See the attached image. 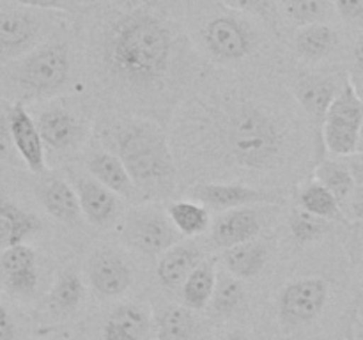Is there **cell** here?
Masks as SVG:
<instances>
[{
    "mask_svg": "<svg viewBox=\"0 0 363 340\" xmlns=\"http://www.w3.org/2000/svg\"><path fill=\"white\" fill-rule=\"evenodd\" d=\"M199 113V137L211 162L245 172H266L286 158V123L262 103L225 96Z\"/></svg>",
    "mask_w": 363,
    "mask_h": 340,
    "instance_id": "6da1fadb",
    "label": "cell"
},
{
    "mask_svg": "<svg viewBox=\"0 0 363 340\" xmlns=\"http://www.w3.org/2000/svg\"><path fill=\"white\" fill-rule=\"evenodd\" d=\"M172 38L167 25L147 11L124 14L110 28L103 45V62L116 80L149 87L167 74Z\"/></svg>",
    "mask_w": 363,
    "mask_h": 340,
    "instance_id": "7a4b0ae2",
    "label": "cell"
},
{
    "mask_svg": "<svg viewBox=\"0 0 363 340\" xmlns=\"http://www.w3.org/2000/svg\"><path fill=\"white\" fill-rule=\"evenodd\" d=\"M113 154L123 162L140 197L169 195L176 163L163 131L147 120H124L112 133Z\"/></svg>",
    "mask_w": 363,
    "mask_h": 340,
    "instance_id": "3957f363",
    "label": "cell"
},
{
    "mask_svg": "<svg viewBox=\"0 0 363 340\" xmlns=\"http://www.w3.org/2000/svg\"><path fill=\"white\" fill-rule=\"evenodd\" d=\"M363 119V103L351 87L350 80L340 87L333 98L325 123L321 140L332 154L350 156L358 152V131Z\"/></svg>",
    "mask_w": 363,
    "mask_h": 340,
    "instance_id": "277c9868",
    "label": "cell"
},
{
    "mask_svg": "<svg viewBox=\"0 0 363 340\" xmlns=\"http://www.w3.org/2000/svg\"><path fill=\"white\" fill-rule=\"evenodd\" d=\"M69 50L64 42H52L32 52L18 69L21 87L34 96H48L59 91L69 78Z\"/></svg>",
    "mask_w": 363,
    "mask_h": 340,
    "instance_id": "5b68a950",
    "label": "cell"
},
{
    "mask_svg": "<svg viewBox=\"0 0 363 340\" xmlns=\"http://www.w3.org/2000/svg\"><path fill=\"white\" fill-rule=\"evenodd\" d=\"M179 230L172 225L169 215L156 205L133 209L124 220L123 239L145 255H162L179 243Z\"/></svg>",
    "mask_w": 363,
    "mask_h": 340,
    "instance_id": "8992f818",
    "label": "cell"
},
{
    "mask_svg": "<svg viewBox=\"0 0 363 340\" xmlns=\"http://www.w3.org/2000/svg\"><path fill=\"white\" fill-rule=\"evenodd\" d=\"M328 300V282L323 278H303L289 283L279 300L280 321L300 328L314 321Z\"/></svg>",
    "mask_w": 363,
    "mask_h": 340,
    "instance_id": "52a82bcc",
    "label": "cell"
},
{
    "mask_svg": "<svg viewBox=\"0 0 363 340\" xmlns=\"http://www.w3.org/2000/svg\"><path fill=\"white\" fill-rule=\"evenodd\" d=\"M190 197L208 209L229 211L254 204L279 202V195L241 183H202L190 190Z\"/></svg>",
    "mask_w": 363,
    "mask_h": 340,
    "instance_id": "ba28073f",
    "label": "cell"
},
{
    "mask_svg": "<svg viewBox=\"0 0 363 340\" xmlns=\"http://www.w3.org/2000/svg\"><path fill=\"white\" fill-rule=\"evenodd\" d=\"M209 52L222 60H241L254 50V34L247 23L234 16H218L206 28Z\"/></svg>",
    "mask_w": 363,
    "mask_h": 340,
    "instance_id": "9c48e42d",
    "label": "cell"
},
{
    "mask_svg": "<svg viewBox=\"0 0 363 340\" xmlns=\"http://www.w3.org/2000/svg\"><path fill=\"white\" fill-rule=\"evenodd\" d=\"M7 126H9L14 151L20 154L28 170L34 174L45 172V144L39 135L38 124L21 101L11 106L9 113H7Z\"/></svg>",
    "mask_w": 363,
    "mask_h": 340,
    "instance_id": "30bf717a",
    "label": "cell"
},
{
    "mask_svg": "<svg viewBox=\"0 0 363 340\" xmlns=\"http://www.w3.org/2000/svg\"><path fill=\"white\" fill-rule=\"evenodd\" d=\"M340 87L342 85L337 84L335 78L323 76V74H303L294 81V98L300 103L315 130L319 131V135H321L326 112Z\"/></svg>",
    "mask_w": 363,
    "mask_h": 340,
    "instance_id": "8fae6325",
    "label": "cell"
},
{
    "mask_svg": "<svg viewBox=\"0 0 363 340\" xmlns=\"http://www.w3.org/2000/svg\"><path fill=\"white\" fill-rule=\"evenodd\" d=\"M74 193L78 197L80 211L92 225H108L117 215V195L110 191L108 188L103 186L99 181H96L92 176H80L74 177Z\"/></svg>",
    "mask_w": 363,
    "mask_h": 340,
    "instance_id": "7c38bea8",
    "label": "cell"
},
{
    "mask_svg": "<svg viewBox=\"0 0 363 340\" xmlns=\"http://www.w3.org/2000/svg\"><path fill=\"white\" fill-rule=\"evenodd\" d=\"M38 130L43 144L52 151H67L78 144L84 126L64 106H50L38 117Z\"/></svg>",
    "mask_w": 363,
    "mask_h": 340,
    "instance_id": "4fadbf2b",
    "label": "cell"
},
{
    "mask_svg": "<svg viewBox=\"0 0 363 340\" xmlns=\"http://www.w3.org/2000/svg\"><path fill=\"white\" fill-rule=\"evenodd\" d=\"M89 278L101 296H121L131 285V269L116 251L99 250L89 262Z\"/></svg>",
    "mask_w": 363,
    "mask_h": 340,
    "instance_id": "5bb4252c",
    "label": "cell"
},
{
    "mask_svg": "<svg viewBox=\"0 0 363 340\" xmlns=\"http://www.w3.org/2000/svg\"><path fill=\"white\" fill-rule=\"evenodd\" d=\"M0 268L6 275L7 287L13 293L28 296L38 287V257H35V251L25 243L4 248Z\"/></svg>",
    "mask_w": 363,
    "mask_h": 340,
    "instance_id": "9a60e30c",
    "label": "cell"
},
{
    "mask_svg": "<svg viewBox=\"0 0 363 340\" xmlns=\"http://www.w3.org/2000/svg\"><path fill=\"white\" fill-rule=\"evenodd\" d=\"M259 230H261V218L257 211H254L250 205H245V208L229 209L220 215L213 225L211 236L216 246L225 250L234 244L257 239Z\"/></svg>",
    "mask_w": 363,
    "mask_h": 340,
    "instance_id": "2e32d148",
    "label": "cell"
},
{
    "mask_svg": "<svg viewBox=\"0 0 363 340\" xmlns=\"http://www.w3.org/2000/svg\"><path fill=\"white\" fill-rule=\"evenodd\" d=\"M39 35V21L27 11H0V55L23 53Z\"/></svg>",
    "mask_w": 363,
    "mask_h": 340,
    "instance_id": "e0dca14e",
    "label": "cell"
},
{
    "mask_svg": "<svg viewBox=\"0 0 363 340\" xmlns=\"http://www.w3.org/2000/svg\"><path fill=\"white\" fill-rule=\"evenodd\" d=\"M87 172L96 181L108 188L110 191L121 198L135 200L140 197L133 179L128 170L124 169L123 162L113 154L112 151H96L87 158Z\"/></svg>",
    "mask_w": 363,
    "mask_h": 340,
    "instance_id": "ac0fdd59",
    "label": "cell"
},
{
    "mask_svg": "<svg viewBox=\"0 0 363 340\" xmlns=\"http://www.w3.org/2000/svg\"><path fill=\"white\" fill-rule=\"evenodd\" d=\"M38 195L46 212L59 222L74 225L80 220L82 211L78 197L74 193V188L69 186L66 181L59 179V177H50V179L43 181Z\"/></svg>",
    "mask_w": 363,
    "mask_h": 340,
    "instance_id": "d6986e66",
    "label": "cell"
},
{
    "mask_svg": "<svg viewBox=\"0 0 363 340\" xmlns=\"http://www.w3.org/2000/svg\"><path fill=\"white\" fill-rule=\"evenodd\" d=\"M202 261V254L190 244L176 243L162 254L158 262V278L167 289H179L195 266Z\"/></svg>",
    "mask_w": 363,
    "mask_h": 340,
    "instance_id": "ffe728a7",
    "label": "cell"
},
{
    "mask_svg": "<svg viewBox=\"0 0 363 340\" xmlns=\"http://www.w3.org/2000/svg\"><path fill=\"white\" fill-rule=\"evenodd\" d=\"M41 229L35 215L18 208L9 200H0V248L25 243L27 237Z\"/></svg>",
    "mask_w": 363,
    "mask_h": 340,
    "instance_id": "44dd1931",
    "label": "cell"
},
{
    "mask_svg": "<svg viewBox=\"0 0 363 340\" xmlns=\"http://www.w3.org/2000/svg\"><path fill=\"white\" fill-rule=\"evenodd\" d=\"M268 261V251L257 239L245 241L223 250V262L230 275L238 278H254L264 268Z\"/></svg>",
    "mask_w": 363,
    "mask_h": 340,
    "instance_id": "7402d4cb",
    "label": "cell"
},
{
    "mask_svg": "<svg viewBox=\"0 0 363 340\" xmlns=\"http://www.w3.org/2000/svg\"><path fill=\"white\" fill-rule=\"evenodd\" d=\"M216 283L215 259H202L181 285V296L190 310H202L211 301Z\"/></svg>",
    "mask_w": 363,
    "mask_h": 340,
    "instance_id": "603a6c76",
    "label": "cell"
},
{
    "mask_svg": "<svg viewBox=\"0 0 363 340\" xmlns=\"http://www.w3.org/2000/svg\"><path fill=\"white\" fill-rule=\"evenodd\" d=\"M337 42H339V35L326 23L305 25L294 38L296 52L308 60L325 59L335 50Z\"/></svg>",
    "mask_w": 363,
    "mask_h": 340,
    "instance_id": "cb8c5ba5",
    "label": "cell"
},
{
    "mask_svg": "<svg viewBox=\"0 0 363 340\" xmlns=\"http://www.w3.org/2000/svg\"><path fill=\"white\" fill-rule=\"evenodd\" d=\"M158 340H195L197 321L190 308L172 305L160 312L156 319Z\"/></svg>",
    "mask_w": 363,
    "mask_h": 340,
    "instance_id": "d4e9b609",
    "label": "cell"
},
{
    "mask_svg": "<svg viewBox=\"0 0 363 340\" xmlns=\"http://www.w3.org/2000/svg\"><path fill=\"white\" fill-rule=\"evenodd\" d=\"M172 225L179 230L181 236H199L211 225V216L206 205L191 200H177L167 208Z\"/></svg>",
    "mask_w": 363,
    "mask_h": 340,
    "instance_id": "484cf974",
    "label": "cell"
},
{
    "mask_svg": "<svg viewBox=\"0 0 363 340\" xmlns=\"http://www.w3.org/2000/svg\"><path fill=\"white\" fill-rule=\"evenodd\" d=\"M315 181L321 183L325 188H328L340 205L350 202L351 193L357 186L347 163L339 162V159H323V162H319V165L315 166Z\"/></svg>",
    "mask_w": 363,
    "mask_h": 340,
    "instance_id": "4316f807",
    "label": "cell"
},
{
    "mask_svg": "<svg viewBox=\"0 0 363 340\" xmlns=\"http://www.w3.org/2000/svg\"><path fill=\"white\" fill-rule=\"evenodd\" d=\"M298 202L301 209L325 220H339L342 216V205L333 197L332 191L318 181H312L301 188Z\"/></svg>",
    "mask_w": 363,
    "mask_h": 340,
    "instance_id": "83f0119b",
    "label": "cell"
},
{
    "mask_svg": "<svg viewBox=\"0 0 363 340\" xmlns=\"http://www.w3.org/2000/svg\"><path fill=\"white\" fill-rule=\"evenodd\" d=\"M84 283L74 271H64L50 293V307L57 314H73L84 300Z\"/></svg>",
    "mask_w": 363,
    "mask_h": 340,
    "instance_id": "f1b7e54d",
    "label": "cell"
},
{
    "mask_svg": "<svg viewBox=\"0 0 363 340\" xmlns=\"http://www.w3.org/2000/svg\"><path fill=\"white\" fill-rule=\"evenodd\" d=\"M211 301L218 315L234 314L245 301L243 283L234 275H216Z\"/></svg>",
    "mask_w": 363,
    "mask_h": 340,
    "instance_id": "f546056e",
    "label": "cell"
},
{
    "mask_svg": "<svg viewBox=\"0 0 363 340\" xmlns=\"http://www.w3.org/2000/svg\"><path fill=\"white\" fill-rule=\"evenodd\" d=\"M284 11L293 23L305 27L312 23H323L332 11L330 0H286Z\"/></svg>",
    "mask_w": 363,
    "mask_h": 340,
    "instance_id": "4dcf8cb0",
    "label": "cell"
},
{
    "mask_svg": "<svg viewBox=\"0 0 363 340\" xmlns=\"http://www.w3.org/2000/svg\"><path fill=\"white\" fill-rule=\"evenodd\" d=\"M291 234L294 239L300 243H311V241L319 239L330 230V220L315 216L305 209L296 208L289 218Z\"/></svg>",
    "mask_w": 363,
    "mask_h": 340,
    "instance_id": "1f68e13d",
    "label": "cell"
},
{
    "mask_svg": "<svg viewBox=\"0 0 363 340\" xmlns=\"http://www.w3.org/2000/svg\"><path fill=\"white\" fill-rule=\"evenodd\" d=\"M108 321L116 322V324L123 326L128 332H131L133 335H137L138 339H144L145 333L149 332V315L144 308L137 307V305H121L116 310L110 314Z\"/></svg>",
    "mask_w": 363,
    "mask_h": 340,
    "instance_id": "d6a6232c",
    "label": "cell"
},
{
    "mask_svg": "<svg viewBox=\"0 0 363 340\" xmlns=\"http://www.w3.org/2000/svg\"><path fill=\"white\" fill-rule=\"evenodd\" d=\"M337 13L347 23L363 21V0H333Z\"/></svg>",
    "mask_w": 363,
    "mask_h": 340,
    "instance_id": "836d02e7",
    "label": "cell"
},
{
    "mask_svg": "<svg viewBox=\"0 0 363 340\" xmlns=\"http://www.w3.org/2000/svg\"><path fill=\"white\" fill-rule=\"evenodd\" d=\"M230 4L238 9L261 14L264 18L275 13V0H230Z\"/></svg>",
    "mask_w": 363,
    "mask_h": 340,
    "instance_id": "e575fe53",
    "label": "cell"
},
{
    "mask_svg": "<svg viewBox=\"0 0 363 340\" xmlns=\"http://www.w3.org/2000/svg\"><path fill=\"white\" fill-rule=\"evenodd\" d=\"M103 340H140L137 335L128 332L123 326L116 324L112 321H106L105 329H103Z\"/></svg>",
    "mask_w": 363,
    "mask_h": 340,
    "instance_id": "d590c367",
    "label": "cell"
},
{
    "mask_svg": "<svg viewBox=\"0 0 363 340\" xmlns=\"http://www.w3.org/2000/svg\"><path fill=\"white\" fill-rule=\"evenodd\" d=\"M13 140H11L9 126H7V117H0V162L2 159H9V156L13 154Z\"/></svg>",
    "mask_w": 363,
    "mask_h": 340,
    "instance_id": "8d00e7d4",
    "label": "cell"
},
{
    "mask_svg": "<svg viewBox=\"0 0 363 340\" xmlns=\"http://www.w3.org/2000/svg\"><path fill=\"white\" fill-rule=\"evenodd\" d=\"M27 7H35V9H69L71 0H14Z\"/></svg>",
    "mask_w": 363,
    "mask_h": 340,
    "instance_id": "74e56055",
    "label": "cell"
},
{
    "mask_svg": "<svg viewBox=\"0 0 363 340\" xmlns=\"http://www.w3.org/2000/svg\"><path fill=\"white\" fill-rule=\"evenodd\" d=\"M346 163L350 166L353 179L358 186H363V152H353L346 156Z\"/></svg>",
    "mask_w": 363,
    "mask_h": 340,
    "instance_id": "f35d334b",
    "label": "cell"
},
{
    "mask_svg": "<svg viewBox=\"0 0 363 340\" xmlns=\"http://www.w3.org/2000/svg\"><path fill=\"white\" fill-rule=\"evenodd\" d=\"M0 340H14V322L2 303H0Z\"/></svg>",
    "mask_w": 363,
    "mask_h": 340,
    "instance_id": "ab89813d",
    "label": "cell"
},
{
    "mask_svg": "<svg viewBox=\"0 0 363 340\" xmlns=\"http://www.w3.org/2000/svg\"><path fill=\"white\" fill-rule=\"evenodd\" d=\"M350 208L354 218L363 220V186H358V184L354 186L353 193L350 197Z\"/></svg>",
    "mask_w": 363,
    "mask_h": 340,
    "instance_id": "60d3db41",
    "label": "cell"
},
{
    "mask_svg": "<svg viewBox=\"0 0 363 340\" xmlns=\"http://www.w3.org/2000/svg\"><path fill=\"white\" fill-rule=\"evenodd\" d=\"M350 84L353 87V91L357 92V96L360 98V101L363 103V71H357V73L350 74Z\"/></svg>",
    "mask_w": 363,
    "mask_h": 340,
    "instance_id": "b9f144b4",
    "label": "cell"
},
{
    "mask_svg": "<svg viewBox=\"0 0 363 340\" xmlns=\"http://www.w3.org/2000/svg\"><path fill=\"white\" fill-rule=\"evenodd\" d=\"M353 57H354V62H357L358 69L363 71V32L360 35H358L357 42H354Z\"/></svg>",
    "mask_w": 363,
    "mask_h": 340,
    "instance_id": "7bdbcfd3",
    "label": "cell"
},
{
    "mask_svg": "<svg viewBox=\"0 0 363 340\" xmlns=\"http://www.w3.org/2000/svg\"><path fill=\"white\" fill-rule=\"evenodd\" d=\"M220 340H247V336H243L241 333H238V332H233V333H227V335L222 336Z\"/></svg>",
    "mask_w": 363,
    "mask_h": 340,
    "instance_id": "ee69618b",
    "label": "cell"
},
{
    "mask_svg": "<svg viewBox=\"0 0 363 340\" xmlns=\"http://www.w3.org/2000/svg\"><path fill=\"white\" fill-rule=\"evenodd\" d=\"M358 151H363V119L360 124V131H358Z\"/></svg>",
    "mask_w": 363,
    "mask_h": 340,
    "instance_id": "f6af8a7d",
    "label": "cell"
}]
</instances>
